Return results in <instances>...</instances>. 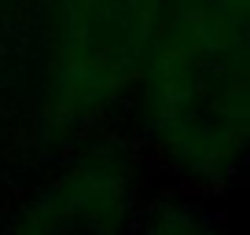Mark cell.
<instances>
[{"label":"cell","mask_w":250,"mask_h":235,"mask_svg":"<svg viewBox=\"0 0 250 235\" xmlns=\"http://www.w3.org/2000/svg\"><path fill=\"white\" fill-rule=\"evenodd\" d=\"M133 206V180L122 151L100 147L78 158L33 206L26 224L37 232H110Z\"/></svg>","instance_id":"obj_3"},{"label":"cell","mask_w":250,"mask_h":235,"mask_svg":"<svg viewBox=\"0 0 250 235\" xmlns=\"http://www.w3.org/2000/svg\"><path fill=\"white\" fill-rule=\"evenodd\" d=\"M136 85L158 151L199 184L250 173V26L213 0H169Z\"/></svg>","instance_id":"obj_1"},{"label":"cell","mask_w":250,"mask_h":235,"mask_svg":"<svg viewBox=\"0 0 250 235\" xmlns=\"http://www.w3.org/2000/svg\"><path fill=\"white\" fill-rule=\"evenodd\" d=\"M221 11H228L232 19H239V22L250 26V0H213Z\"/></svg>","instance_id":"obj_4"},{"label":"cell","mask_w":250,"mask_h":235,"mask_svg":"<svg viewBox=\"0 0 250 235\" xmlns=\"http://www.w3.org/2000/svg\"><path fill=\"white\" fill-rule=\"evenodd\" d=\"M169 0H59L48 125H85L140 81Z\"/></svg>","instance_id":"obj_2"}]
</instances>
